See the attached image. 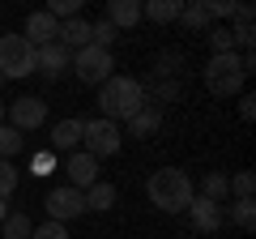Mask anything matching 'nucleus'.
<instances>
[{
	"mask_svg": "<svg viewBox=\"0 0 256 239\" xmlns=\"http://www.w3.org/2000/svg\"><path fill=\"white\" fill-rule=\"evenodd\" d=\"M141 107H146V82H137V77L111 73L107 82L98 86V111H102V120H111V124H120V120L128 124Z\"/></svg>",
	"mask_w": 256,
	"mask_h": 239,
	"instance_id": "obj_1",
	"label": "nucleus"
},
{
	"mask_svg": "<svg viewBox=\"0 0 256 239\" xmlns=\"http://www.w3.org/2000/svg\"><path fill=\"white\" fill-rule=\"evenodd\" d=\"M146 196L162 214H184L192 205V196H196V188H192L188 171H180V166H158L146 180Z\"/></svg>",
	"mask_w": 256,
	"mask_h": 239,
	"instance_id": "obj_2",
	"label": "nucleus"
},
{
	"mask_svg": "<svg viewBox=\"0 0 256 239\" xmlns=\"http://www.w3.org/2000/svg\"><path fill=\"white\" fill-rule=\"evenodd\" d=\"M201 77H205V90H210L214 98H235V94L244 90V82H248L244 64H239V52L210 56L205 68H201Z\"/></svg>",
	"mask_w": 256,
	"mask_h": 239,
	"instance_id": "obj_3",
	"label": "nucleus"
},
{
	"mask_svg": "<svg viewBox=\"0 0 256 239\" xmlns=\"http://www.w3.org/2000/svg\"><path fill=\"white\" fill-rule=\"evenodd\" d=\"M0 73L4 82L38 73V47H30L22 34H0Z\"/></svg>",
	"mask_w": 256,
	"mask_h": 239,
	"instance_id": "obj_4",
	"label": "nucleus"
},
{
	"mask_svg": "<svg viewBox=\"0 0 256 239\" xmlns=\"http://www.w3.org/2000/svg\"><path fill=\"white\" fill-rule=\"evenodd\" d=\"M82 146H86V154L90 158H111V154H120V146H124V128L120 124H111V120H86L82 124Z\"/></svg>",
	"mask_w": 256,
	"mask_h": 239,
	"instance_id": "obj_5",
	"label": "nucleus"
},
{
	"mask_svg": "<svg viewBox=\"0 0 256 239\" xmlns=\"http://www.w3.org/2000/svg\"><path fill=\"white\" fill-rule=\"evenodd\" d=\"M77 73V82H86V86H102L111 77V68H116V56L107 52V47H82V52H73V64H68Z\"/></svg>",
	"mask_w": 256,
	"mask_h": 239,
	"instance_id": "obj_6",
	"label": "nucleus"
},
{
	"mask_svg": "<svg viewBox=\"0 0 256 239\" xmlns=\"http://www.w3.org/2000/svg\"><path fill=\"white\" fill-rule=\"evenodd\" d=\"M4 124L18 128L22 137L34 132V128H43V124H47V102L38 98V94H22V98H13L9 107H4Z\"/></svg>",
	"mask_w": 256,
	"mask_h": 239,
	"instance_id": "obj_7",
	"label": "nucleus"
},
{
	"mask_svg": "<svg viewBox=\"0 0 256 239\" xmlns=\"http://www.w3.org/2000/svg\"><path fill=\"white\" fill-rule=\"evenodd\" d=\"M43 205H47V222H60V226L86 214L82 192H77V188H68V184H64V188H56V192H47V201H43Z\"/></svg>",
	"mask_w": 256,
	"mask_h": 239,
	"instance_id": "obj_8",
	"label": "nucleus"
},
{
	"mask_svg": "<svg viewBox=\"0 0 256 239\" xmlns=\"http://www.w3.org/2000/svg\"><path fill=\"white\" fill-rule=\"evenodd\" d=\"M64 171H68V188H77V192H86L90 184H98V158H90L86 150H73L68 162H64Z\"/></svg>",
	"mask_w": 256,
	"mask_h": 239,
	"instance_id": "obj_9",
	"label": "nucleus"
},
{
	"mask_svg": "<svg viewBox=\"0 0 256 239\" xmlns=\"http://www.w3.org/2000/svg\"><path fill=\"white\" fill-rule=\"evenodd\" d=\"M188 214H192V226L205 230V235L222 230V222H226V205H214V201H205V196H192Z\"/></svg>",
	"mask_w": 256,
	"mask_h": 239,
	"instance_id": "obj_10",
	"label": "nucleus"
},
{
	"mask_svg": "<svg viewBox=\"0 0 256 239\" xmlns=\"http://www.w3.org/2000/svg\"><path fill=\"white\" fill-rule=\"evenodd\" d=\"M56 34H60V22H56L52 13H30V18H26V30H22V38H26L30 47L56 43Z\"/></svg>",
	"mask_w": 256,
	"mask_h": 239,
	"instance_id": "obj_11",
	"label": "nucleus"
},
{
	"mask_svg": "<svg viewBox=\"0 0 256 239\" xmlns=\"http://www.w3.org/2000/svg\"><path fill=\"white\" fill-rule=\"evenodd\" d=\"M68 64H73V52H64L60 43L38 47V73H43L47 82H60V77L68 73Z\"/></svg>",
	"mask_w": 256,
	"mask_h": 239,
	"instance_id": "obj_12",
	"label": "nucleus"
},
{
	"mask_svg": "<svg viewBox=\"0 0 256 239\" xmlns=\"http://www.w3.org/2000/svg\"><path fill=\"white\" fill-rule=\"evenodd\" d=\"M82 124L86 120H60V124H52V137H47V146H52V154H73L77 146H82Z\"/></svg>",
	"mask_w": 256,
	"mask_h": 239,
	"instance_id": "obj_13",
	"label": "nucleus"
},
{
	"mask_svg": "<svg viewBox=\"0 0 256 239\" xmlns=\"http://www.w3.org/2000/svg\"><path fill=\"white\" fill-rule=\"evenodd\" d=\"M56 43H60L64 52H82V47H90V22H86V18H68V22H60V34H56Z\"/></svg>",
	"mask_w": 256,
	"mask_h": 239,
	"instance_id": "obj_14",
	"label": "nucleus"
},
{
	"mask_svg": "<svg viewBox=\"0 0 256 239\" xmlns=\"http://www.w3.org/2000/svg\"><path fill=\"white\" fill-rule=\"evenodd\" d=\"M102 22H111L116 30H132L141 22V0H111Z\"/></svg>",
	"mask_w": 256,
	"mask_h": 239,
	"instance_id": "obj_15",
	"label": "nucleus"
},
{
	"mask_svg": "<svg viewBox=\"0 0 256 239\" xmlns=\"http://www.w3.org/2000/svg\"><path fill=\"white\" fill-rule=\"evenodd\" d=\"M82 201H86V210H94V214H107L111 205L120 201V192H116V184H107V180H98V184H90L82 192Z\"/></svg>",
	"mask_w": 256,
	"mask_h": 239,
	"instance_id": "obj_16",
	"label": "nucleus"
},
{
	"mask_svg": "<svg viewBox=\"0 0 256 239\" xmlns=\"http://www.w3.org/2000/svg\"><path fill=\"white\" fill-rule=\"evenodd\" d=\"M158 128H162V111H158V107H141L137 116L128 120V137H137V141L154 137Z\"/></svg>",
	"mask_w": 256,
	"mask_h": 239,
	"instance_id": "obj_17",
	"label": "nucleus"
},
{
	"mask_svg": "<svg viewBox=\"0 0 256 239\" xmlns=\"http://www.w3.org/2000/svg\"><path fill=\"white\" fill-rule=\"evenodd\" d=\"M180 9H184V0H146V4H141V18H150V22H158V26H166V22L180 18Z\"/></svg>",
	"mask_w": 256,
	"mask_h": 239,
	"instance_id": "obj_18",
	"label": "nucleus"
},
{
	"mask_svg": "<svg viewBox=\"0 0 256 239\" xmlns=\"http://www.w3.org/2000/svg\"><path fill=\"white\" fill-rule=\"evenodd\" d=\"M175 22H184L188 30H205V26H210V4H205V0H188Z\"/></svg>",
	"mask_w": 256,
	"mask_h": 239,
	"instance_id": "obj_19",
	"label": "nucleus"
},
{
	"mask_svg": "<svg viewBox=\"0 0 256 239\" xmlns=\"http://www.w3.org/2000/svg\"><path fill=\"white\" fill-rule=\"evenodd\" d=\"M0 230H4V239H30L34 222L26 218V210H9V218L0 222Z\"/></svg>",
	"mask_w": 256,
	"mask_h": 239,
	"instance_id": "obj_20",
	"label": "nucleus"
},
{
	"mask_svg": "<svg viewBox=\"0 0 256 239\" xmlns=\"http://www.w3.org/2000/svg\"><path fill=\"white\" fill-rule=\"evenodd\" d=\"M201 196H205V201H214V205H222V201L230 196V188H226V175H222V171H210V175L201 180Z\"/></svg>",
	"mask_w": 256,
	"mask_h": 239,
	"instance_id": "obj_21",
	"label": "nucleus"
},
{
	"mask_svg": "<svg viewBox=\"0 0 256 239\" xmlns=\"http://www.w3.org/2000/svg\"><path fill=\"white\" fill-rule=\"evenodd\" d=\"M22 150H26V137L18 128H9V124H0V158L13 162V154H22Z\"/></svg>",
	"mask_w": 256,
	"mask_h": 239,
	"instance_id": "obj_22",
	"label": "nucleus"
},
{
	"mask_svg": "<svg viewBox=\"0 0 256 239\" xmlns=\"http://www.w3.org/2000/svg\"><path fill=\"white\" fill-rule=\"evenodd\" d=\"M226 214H230V222H235L239 230H252L256 226V201H235Z\"/></svg>",
	"mask_w": 256,
	"mask_h": 239,
	"instance_id": "obj_23",
	"label": "nucleus"
},
{
	"mask_svg": "<svg viewBox=\"0 0 256 239\" xmlns=\"http://www.w3.org/2000/svg\"><path fill=\"white\" fill-rule=\"evenodd\" d=\"M226 188H230V192H235V201H252L256 175H252V171H239V175H226Z\"/></svg>",
	"mask_w": 256,
	"mask_h": 239,
	"instance_id": "obj_24",
	"label": "nucleus"
},
{
	"mask_svg": "<svg viewBox=\"0 0 256 239\" xmlns=\"http://www.w3.org/2000/svg\"><path fill=\"white\" fill-rule=\"evenodd\" d=\"M210 47H214V56L235 52V34H230V26H214L210 30Z\"/></svg>",
	"mask_w": 256,
	"mask_h": 239,
	"instance_id": "obj_25",
	"label": "nucleus"
},
{
	"mask_svg": "<svg viewBox=\"0 0 256 239\" xmlns=\"http://www.w3.org/2000/svg\"><path fill=\"white\" fill-rule=\"evenodd\" d=\"M13 188H18V166L9 158H0V201H9Z\"/></svg>",
	"mask_w": 256,
	"mask_h": 239,
	"instance_id": "obj_26",
	"label": "nucleus"
},
{
	"mask_svg": "<svg viewBox=\"0 0 256 239\" xmlns=\"http://www.w3.org/2000/svg\"><path fill=\"white\" fill-rule=\"evenodd\" d=\"M43 13H52L56 22H68V18H77V13H82V0H52Z\"/></svg>",
	"mask_w": 256,
	"mask_h": 239,
	"instance_id": "obj_27",
	"label": "nucleus"
},
{
	"mask_svg": "<svg viewBox=\"0 0 256 239\" xmlns=\"http://www.w3.org/2000/svg\"><path fill=\"white\" fill-rule=\"evenodd\" d=\"M235 13H239L235 0H214L210 4V22H235Z\"/></svg>",
	"mask_w": 256,
	"mask_h": 239,
	"instance_id": "obj_28",
	"label": "nucleus"
},
{
	"mask_svg": "<svg viewBox=\"0 0 256 239\" xmlns=\"http://www.w3.org/2000/svg\"><path fill=\"white\" fill-rule=\"evenodd\" d=\"M30 239H68V230H64L60 222H43V226L30 230Z\"/></svg>",
	"mask_w": 256,
	"mask_h": 239,
	"instance_id": "obj_29",
	"label": "nucleus"
},
{
	"mask_svg": "<svg viewBox=\"0 0 256 239\" xmlns=\"http://www.w3.org/2000/svg\"><path fill=\"white\" fill-rule=\"evenodd\" d=\"M239 120H256V98H252V94L239 98Z\"/></svg>",
	"mask_w": 256,
	"mask_h": 239,
	"instance_id": "obj_30",
	"label": "nucleus"
},
{
	"mask_svg": "<svg viewBox=\"0 0 256 239\" xmlns=\"http://www.w3.org/2000/svg\"><path fill=\"white\" fill-rule=\"evenodd\" d=\"M34 166H38L34 175H47V166H52V154H38V158H34Z\"/></svg>",
	"mask_w": 256,
	"mask_h": 239,
	"instance_id": "obj_31",
	"label": "nucleus"
},
{
	"mask_svg": "<svg viewBox=\"0 0 256 239\" xmlns=\"http://www.w3.org/2000/svg\"><path fill=\"white\" fill-rule=\"evenodd\" d=\"M4 218H9V201H0V222H4Z\"/></svg>",
	"mask_w": 256,
	"mask_h": 239,
	"instance_id": "obj_32",
	"label": "nucleus"
},
{
	"mask_svg": "<svg viewBox=\"0 0 256 239\" xmlns=\"http://www.w3.org/2000/svg\"><path fill=\"white\" fill-rule=\"evenodd\" d=\"M0 124H4V102H0Z\"/></svg>",
	"mask_w": 256,
	"mask_h": 239,
	"instance_id": "obj_33",
	"label": "nucleus"
},
{
	"mask_svg": "<svg viewBox=\"0 0 256 239\" xmlns=\"http://www.w3.org/2000/svg\"><path fill=\"white\" fill-rule=\"evenodd\" d=\"M0 86H4V73H0Z\"/></svg>",
	"mask_w": 256,
	"mask_h": 239,
	"instance_id": "obj_34",
	"label": "nucleus"
}]
</instances>
